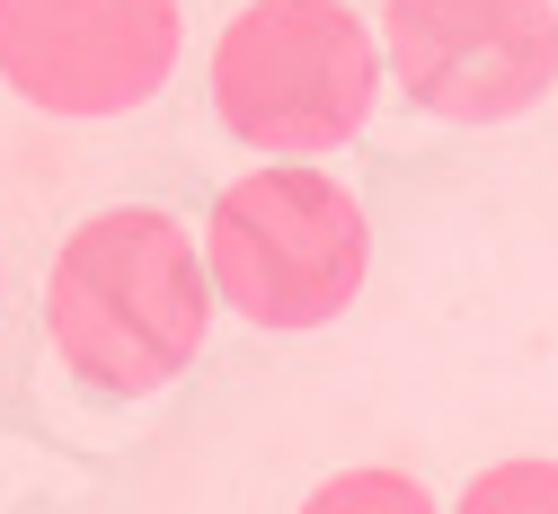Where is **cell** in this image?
Returning a JSON list of instances; mask_svg holds the SVG:
<instances>
[{
	"label": "cell",
	"instance_id": "obj_5",
	"mask_svg": "<svg viewBox=\"0 0 558 514\" xmlns=\"http://www.w3.org/2000/svg\"><path fill=\"white\" fill-rule=\"evenodd\" d=\"M178 0H0V81L45 116H124L169 89Z\"/></svg>",
	"mask_w": 558,
	"mask_h": 514
},
{
	"label": "cell",
	"instance_id": "obj_7",
	"mask_svg": "<svg viewBox=\"0 0 558 514\" xmlns=\"http://www.w3.org/2000/svg\"><path fill=\"white\" fill-rule=\"evenodd\" d=\"M452 514H558V462H497V470H478Z\"/></svg>",
	"mask_w": 558,
	"mask_h": 514
},
{
	"label": "cell",
	"instance_id": "obj_2",
	"mask_svg": "<svg viewBox=\"0 0 558 514\" xmlns=\"http://www.w3.org/2000/svg\"><path fill=\"white\" fill-rule=\"evenodd\" d=\"M204 266H214V292L248 328H328L364 292L373 223H364L355 187H337L328 169L275 160L214 195Z\"/></svg>",
	"mask_w": 558,
	"mask_h": 514
},
{
	"label": "cell",
	"instance_id": "obj_3",
	"mask_svg": "<svg viewBox=\"0 0 558 514\" xmlns=\"http://www.w3.org/2000/svg\"><path fill=\"white\" fill-rule=\"evenodd\" d=\"M381 36L345 0H248L214 45V116L266 160H319L364 133Z\"/></svg>",
	"mask_w": 558,
	"mask_h": 514
},
{
	"label": "cell",
	"instance_id": "obj_4",
	"mask_svg": "<svg viewBox=\"0 0 558 514\" xmlns=\"http://www.w3.org/2000/svg\"><path fill=\"white\" fill-rule=\"evenodd\" d=\"M390 81L444 124H514L558 81V0H390Z\"/></svg>",
	"mask_w": 558,
	"mask_h": 514
},
{
	"label": "cell",
	"instance_id": "obj_6",
	"mask_svg": "<svg viewBox=\"0 0 558 514\" xmlns=\"http://www.w3.org/2000/svg\"><path fill=\"white\" fill-rule=\"evenodd\" d=\"M302 514H444L408 470H337L302 497Z\"/></svg>",
	"mask_w": 558,
	"mask_h": 514
},
{
	"label": "cell",
	"instance_id": "obj_1",
	"mask_svg": "<svg viewBox=\"0 0 558 514\" xmlns=\"http://www.w3.org/2000/svg\"><path fill=\"white\" fill-rule=\"evenodd\" d=\"M214 266L160 204H107L53 249L45 337L107 399L169 391L214 328Z\"/></svg>",
	"mask_w": 558,
	"mask_h": 514
}]
</instances>
